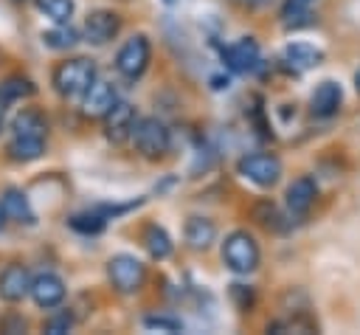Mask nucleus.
Here are the masks:
<instances>
[{
	"instance_id": "nucleus-1",
	"label": "nucleus",
	"mask_w": 360,
	"mask_h": 335,
	"mask_svg": "<svg viewBox=\"0 0 360 335\" xmlns=\"http://www.w3.org/2000/svg\"><path fill=\"white\" fill-rule=\"evenodd\" d=\"M96 79V65L87 56H76V59H65L53 68V87L59 96H84V90L90 87V82Z\"/></svg>"
},
{
	"instance_id": "nucleus-2",
	"label": "nucleus",
	"mask_w": 360,
	"mask_h": 335,
	"mask_svg": "<svg viewBox=\"0 0 360 335\" xmlns=\"http://www.w3.org/2000/svg\"><path fill=\"white\" fill-rule=\"evenodd\" d=\"M259 245L248 231H233L225 236L222 242V262L233 270V273H253L259 267Z\"/></svg>"
},
{
	"instance_id": "nucleus-3",
	"label": "nucleus",
	"mask_w": 360,
	"mask_h": 335,
	"mask_svg": "<svg viewBox=\"0 0 360 335\" xmlns=\"http://www.w3.org/2000/svg\"><path fill=\"white\" fill-rule=\"evenodd\" d=\"M107 279L124 296L138 293L143 287V282H146V265L132 253H115L107 262Z\"/></svg>"
},
{
	"instance_id": "nucleus-4",
	"label": "nucleus",
	"mask_w": 360,
	"mask_h": 335,
	"mask_svg": "<svg viewBox=\"0 0 360 335\" xmlns=\"http://www.w3.org/2000/svg\"><path fill=\"white\" fill-rule=\"evenodd\" d=\"M132 141H135V149L143 155V158H160L169 152V129L160 118L155 115H146V118H138L135 127H132Z\"/></svg>"
},
{
	"instance_id": "nucleus-5",
	"label": "nucleus",
	"mask_w": 360,
	"mask_h": 335,
	"mask_svg": "<svg viewBox=\"0 0 360 335\" xmlns=\"http://www.w3.org/2000/svg\"><path fill=\"white\" fill-rule=\"evenodd\" d=\"M236 172H239L245 180H250V183H256V186H262V189H270V186L278 183L284 166H281V160H278L273 152H253V155H242V158H239Z\"/></svg>"
},
{
	"instance_id": "nucleus-6",
	"label": "nucleus",
	"mask_w": 360,
	"mask_h": 335,
	"mask_svg": "<svg viewBox=\"0 0 360 335\" xmlns=\"http://www.w3.org/2000/svg\"><path fill=\"white\" fill-rule=\"evenodd\" d=\"M149 56H152V45L143 34H135L129 37L118 53H115V70L124 76V79H138L146 68H149Z\"/></svg>"
},
{
	"instance_id": "nucleus-7",
	"label": "nucleus",
	"mask_w": 360,
	"mask_h": 335,
	"mask_svg": "<svg viewBox=\"0 0 360 335\" xmlns=\"http://www.w3.org/2000/svg\"><path fill=\"white\" fill-rule=\"evenodd\" d=\"M121 31V17L110 8H96L84 17V39L90 45H107Z\"/></svg>"
},
{
	"instance_id": "nucleus-8",
	"label": "nucleus",
	"mask_w": 360,
	"mask_h": 335,
	"mask_svg": "<svg viewBox=\"0 0 360 335\" xmlns=\"http://www.w3.org/2000/svg\"><path fill=\"white\" fill-rule=\"evenodd\" d=\"M222 59L236 73H253L262 65V51H259V42L253 37H242L239 42H233L222 51Z\"/></svg>"
},
{
	"instance_id": "nucleus-9",
	"label": "nucleus",
	"mask_w": 360,
	"mask_h": 335,
	"mask_svg": "<svg viewBox=\"0 0 360 335\" xmlns=\"http://www.w3.org/2000/svg\"><path fill=\"white\" fill-rule=\"evenodd\" d=\"M28 296L34 298L37 307H42V310H53V307H59V304L65 301V282H62L56 273H51V270L37 273V276L31 279V290H28Z\"/></svg>"
},
{
	"instance_id": "nucleus-10",
	"label": "nucleus",
	"mask_w": 360,
	"mask_h": 335,
	"mask_svg": "<svg viewBox=\"0 0 360 335\" xmlns=\"http://www.w3.org/2000/svg\"><path fill=\"white\" fill-rule=\"evenodd\" d=\"M115 104V87L104 79H93L82 99V113L87 118H104V113Z\"/></svg>"
},
{
	"instance_id": "nucleus-11",
	"label": "nucleus",
	"mask_w": 360,
	"mask_h": 335,
	"mask_svg": "<svg viewBox=\"0 0 360 335\" xmlns=\"http://www.w3.org/2000/svg\"><path fill=\"white\" fill-rule=\"evenodd\" d=\"M135 107L129 104V101H118L115 99V104L104 113V132H107V138H112V141H124V138H129L132 135V127H135Z\"/></svg>"
},
{
	"instance_id": "nucleus-12",
	"label": "nucleus",
	"mask_w": 360,
	"mask_h": 335,
	"mask_svg": "<svg viewBox=\"0 0 360 335\" xmlns=\"http://www.w3.org/2000/svg\"><path fill=\"white\" fill-rule=\"evenodd\" d=\"M28 290H31V276H28L25 265L11 262V265H6L0 270V298L20 301V298L28 296Z\"/></svg>"
},
{
	"instance_id": "nucleus-13",
	"label": "nucleus",
	"mask_w": 360,
	"mask_h": 335,
	"mask_svg": "<svg viewBox=\"0 0 360 335\" xmlns=\"http://www.w3.org/2000/svg\"><path fill=\"white\" fill-rule=\"evenodd\" d=\"M321 59H323V51L315 48V45H309V42H290L281 51V62L292 73H304V70L321 65Z\"/></svg>"
},
{
	"instance_id": "nucleus-14",
	"label": "nucleus",
	"mask_w": 360,
	"mask_h": 335,
	"mask_svg": "<svg viewBox=\"0 0 360 335\" xmlns=\"http://www.w3.org/2000/svg\"><path fill=\"white\" fill-rule=\"evenodd\" d=\"M315 197H318V183H315V177L304 175V177H298V180H292V183L287 186L284 203H287L290 214H307V211L312 208Z\"/></svg>"
},
{
	"instance_id": "nucleus-15",
	"label": "nucleus",
	"mask_w": 360,
	"mask_h": 335,
	"mask_svg": "<svg viewBox=\"0 0 360 335\" xmlns=\"http://www.w3.org/2000/svg\"><path fill=\"white\" fill-rule=\"evenodd\" d=\"M340 101H343L340 84L332 82V79H326V82H321V84L315 87V93H312V99H309V107H312V113H315L318 118H329V115H335V113L340 110Z\"/></svg>"
},
{
	"instance_id": "nucleus-16",
	"label": "nucleus",
	"mask_w": 360,
	"mask_h": 335,
	"mask_svg": "<svg viewBox=\"0 0 360 335\" xmlns=\"http://www.w3.org/2000/svg\"><path fill=\"white\" fill-rule=\"evenodd\" d=\"M0 206H3V211H6V220H14V222H25V225H31L34 222V208H31V203H28V194L22 191V189H6L3 191V197H0Z\"/></svg>"
},
{
	"instance_id": "nucleus-17",
	"label": "nucleus",
	"mask_w": 360,
	"mask_h": 335,
	"mask_svg": "<svg viewBox=\"0 0 360 335\" xmlns=\"http://www.w3.org/2000/svg\"><path fill=\"white\" fill-rule=\"evenodd\" d=\"M8 158L17 160V163H28V160H37L42 152H45V135H14L6 146Z\"/></svg>"
},
{
	"instance_id": "nucleus-18",
	"label": "nucleus",
	"mask_w": 360,
	"mask_h": 335,
	"mask_svg": "<svg viewBox=\"0 0 360 335\" xmlns=\"http://www.w3.org/2000/svg\"><path fill=\"white\" fill-rule=\"evenodd\" d=\"M217 239V225L208 217H188L186 222V242L194 251H205L211 248V242Z\"/></svg>"
},
{
	"instance_id": "nucleus-19",
	"label": "nucleus",
	"mask_w": 360,
	"mask_h": 335,
	"mask_svg": "<svg viewBox=\"0 0 360 335\" xmlns=\"http://www.w3.org/2000/svg\"><path fill=\"white\" fill-rule=\"evenodd\" d=\"M143 248H146V253L152 256V259H166L169 253H172V236L166 234V228H160V225H146V231H143Z\"/></svg>"
},
{
	"instance_id": "nucleus-20",
	"label": "nucleus",
	"mask_w": 360,
	"mask_h": 335,
	"mask_svg": "<svg viewBox=\"0 0 360 335\" xmlns=\"http://www.w3.org/2000/svg\"><path fill=\"white\" fill-rule=\"evenodd\" d=\"M42 42H45L48 48H53V51H65V48H73V45L79 42V34H76L68 23H59L56 28H51V31L42 34Z\"/></svg>"
},
{
	"instance_id": "nucleus-21",
	"label": "nucleus",
	"mask_w": 360,
	"mask_h": 335,
	"mask_svg": "<svg viewBox=\"0 0 360 335\" xmlns=\"http://www.w3.org/2000/svg\"><path fill=\"white\" fill-rule=\"evenodd\" d=\"M37 8L53 23H70V17L76 11L73 0H37Z\"/></svg>"
},
{
	"instance_id": "nucleus-22",
	"label": "nucleus",
	"mask_w": 360,
	"mask_h": 335,
	"mask_svg": "<svg viewBox=\"0 0 360 335\" xmlns=\"http://www.w3.org/2000/svg\"><path fill=\"white\" fill-rule=\"evenodd\" d=\"M14 135H45V118L34 110H22L14 118Z\"/></svg>"
},
{
	"instance_id": "nucleus-23",
	"label": "nucleus",
	"mask_w": 360,
	"mask_h": 335,
	"mask_svg": "<svg viewBox=\"0 0 360 335\" xmlns=\"http://www.w3.org/2000/svg\"><path fill=\"white\" fill-rule=\"evenodd\" d=\"M104 222H107V217H104L98 208H93V211H87V214L70 217V228L79 231V234H98V231H104Z\"/></svg>"
},
{
	"instance_id": "nucleus-24",
	"label": "nucleus",
	"mask_w": 360,
	"mask_h": 335,
	"mask_svg": "<svg viewBox=\"0 0 360 335\" xmlns=\"http://www.w3.org/2000/svg\"><path fill=\"white\" fill-rule=\"evenodd\" d=\"M34 93V84L28 79H20V76H11L0 84V96L3 99H22V96H31Z\"/></svg>"
},
{
	"instance_id": "nucleus-25",
	"label": "nucleus",
	"mask_w": 360,
	"mask_h": 335,
	"mask_svg": "<svg viewBox=\"0 0 360 335\" xmlns=\"http://www.w3.org/2000/svg\"><path fill=\"white\" fill-rule=\"evenodd\" d=\"M143 327L146 329H158V332H183V321L172 318V315H146Z\"/></svg>"
},
{
	"instance_id": "nucleus-26",
	"label": "nucleus",
	"mask_w": 360,
	"mask_h": 335,
	"mask_svg": "<svg viewBox=\"0 0 360 335\" xmlns=\"http://www.w3.org/2000/svg\"><path fill=\"white\" fill-rule=\"evenodd\" d=\"M312 6H315V0H284L281 3V17H284V23H292V20L304 17Z\"/></svg>"
},
{
	"instance_id": "nucleus-27",
	"label": "nucleus",
	"mask_w": 360,
	"mask_h": 335,
	"mask_svg": "<svg viewBox=\"0 0 360 335\" xmlns=\"http://www.w3.org/2000/svg\"><path fill=\"white\" fill-rule=\"evenodd\" d=\"M70 315L68 312H62V315H56V318H51V321H45V332H51V335H59V332H68L70 329Z\"/></svg>"
},
{
	"instance_id": "nucleus-28",
	"label": "nucleus",
	"mask_w": 360,
	"mask_h": 335,
	"mask_svg": "<svg viewBox=\"0 0 360 335\" xmlns=\"http://www.w3.org/2000/svg\"><path fill=\"white\" fill-rule=\"evenodd\" d=\"M354 90L360 93V68H357V73H354Z\"/></svg>"
},
{
	"instance_id": "nucleus-29",
	"label": "nucleus",
	"mask_w": 360,
	"mask_h": 335,
	"mask_svg": "<svg viewBox=\"0 0 360 335\" xmlns=\"http://www.w3.org/2000/svg\"><path fill=\"white\" fill-rule=\"evenodd\" d=\"M3 222H6V211H3V206H0V228H3Z\"/></svg>"
},
{
	"instance_id": "nucleus-30",
	"label": "nucleus",
	"mask_w": 360,
	"mask_h": 335,
	"mask_svg": "<svg viewBox=\"0 0 360 335\" xmlns=\"http://www.w3.org/2000/svg\"><path fill=\"white\" fill-rule=\"evenodd\" d=\"M248 3H253V6H264L267 0H248Z\"/></svg>"
},
{
	"instance_id": "nucleus-31",
	"label": "nucleus",
	"mask_w": 360,
	"mask_h": 335,
	"mask_svg": "<svg viewBox=\"0 0 360 335\" xmlns=\"http://www.w3.org/2000/svg\"><path fill=\"white\" fill-rule=\"evenodd\" d=\"M0 101H3V96H0Z\"/></svg>"
}]
</instances>
